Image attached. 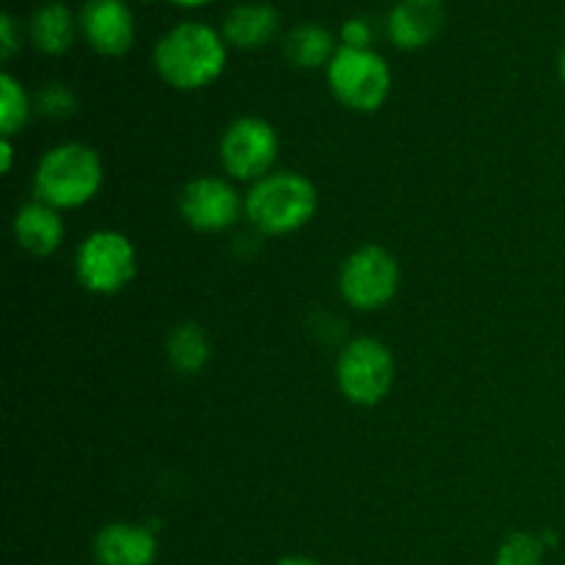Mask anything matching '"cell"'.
Returning a JSON list of instances; mask_svg holds the SVG:
<instances>
[{
    "instance_id": "obj_1",
    "label": "cell",
    "mask_w": 565,
    "mask_h": 565,
    "mask_svg": "<svg viewBox=\"0 0 565 565\" xmlns=\"http://www.w3.org/2000/svg\"><path fill=\"white\" fill-rule=\"evenodd\" d=\"M152 64L171 88L196 92L224 75L226 39L207 22H177L154 44Z\"/></svg>"
},
{
    "instance_id": "obj_2",
    "label": "cell",
    "mask_w": 565,
    "mask_h": 565,
    "mask_svg": "<svg viewBox=\"0 0 565 565\" xmlns=\"http://www.w3.org/2000/svg\"><path fill=\"white\" fill-rule=\"evenodd\" d=\"M105 180L103 160L92 147L66 141L44 152L33 174L39 202L55 210H77L92 202Z\"/></svg>"
},
{
    "instance_id": "obj_3",
    "label": "cell",
    "mask_w": 565,
    "mask_h": 565,
    "mask_svg": "<svg viewBox=\"0 0 565 565\" xmlns=\"http://www.w3.org/2000/svg\"><path fill=\"white\" fill-rule=\"evenodd\" d=\"M318 210V191L298 171H274L246 193V218L263 235H290L307 226Z\"/></svg>"
},
{
    "instance_id": "obj_4",
    "label": "cell",
    "mask_w": 565,
    "mask_h": 565,
    "mask_svg": "<svg viewBox=\"0 0 565 565\" xmlns=\"http://www.w3.org/2000/svg\"><path fill=\"white\" fill-rule=\"evenodd\" d=\"M329 88L345 108L359 114H373L386 103L392 92V70L373 47H342L326 66Z\"/></svg>"
},
{
    "instance_id": "obj_5",
    "label": "cell",
    "mask_w": 565,
    "mask_h": 565,
    "mask_svg": "<svg viewBox=\"0 0 565 565\" xmlns=\"http://www.w3.org/2000/svg\"><path fill=\"white\" fill-rule=\"evenodd\" d=\"M337 384L356 406H379L395 384V356L375 337H356L337 359Z\"/></svg>"
},
{
    "instance_id": "obj_6",
    "label": "cell",
    "mask_w": 565,
    "mask_h": 565,
    "mask_svg": "<svg viewBox=\"0 0 565 565\" xmlns=\"http://www.w3.org/2000/svg\"><path fill=\"white\" fill-rule=\"evenodd\" d=\"M136 246L125 232L97 230L77 246L75 274L88 292H121L136 276Z\"/></svg>"
},
{
    "instance_id": "obj_7",
    "label": "cell",
    "mask_w": 565,
    "mask_h": 565,
    "mask_svg": "<svg viewBox=\"0 0 565 565\" xmlns=\"http://www.w3.org/2000/svg\"><path fill=\"white\" fill-rule=\"evenodd\" d=\"M397 287H401V265L384 246L370 243L356 248L342 263L340 292L345 303L359 312H375L386 307L397 296Z\"/></svg>"
},
{
    "instance_id": "obj_8",
    "label": "cell",
    "mask_w": 565,
    "mask_h": 565,
    "mask_svg": "<svg viewBox=\"0 0 565 565\" xmlns=\"http://www.w3.org/2000/svg\"><path fill=\"white\" fill-rule=\"evenodd\" d=\"M218 158L232 180L254 185L263 177L274 174V163L279 158V136L270 121L259 116H241L221 136Z\"/></svg>"
},
{
    "instance_id": "obj_9",
    "label": "cell",
    "mask_w": 565,
    "mask_h": 565,
    "mask_svg": "<svg viewBox=\"0 0 565 565\" xmlns=\"http://www.w3.org/2000/svg\"><path fill=\"white\" fill-rule=\"evenodd\" d=\"M180 213L196 232H226L246 213V199L224 177H196L180 193Z\"/></svg>"
},
{
    "instance_id": "obj_10",
    "label": "cell",
    "mask_w": 565,
    "mask_h": 565,
    "mask_svg": "<svg viewBox=\"0 0 565 565\" xmlns=\"http://www.w3.org/2000/svg\"><path fill=\"white\" fill-rule=\"evenodd\" d=\"M77 25L88 47L105 58H121L136 42V17L127 0H86Z\"/></svg>"
},
{
    "instance_id": "obj_11",
    "label": "cell",
    "mask_w": 565,
    "mask_h": 565,
    "mask_svg": "<svg viewBox=\"0 0 565 565\" xmlns=\"http://www.w3.org/2000/svg\"><path fill=\"white\" fill-rule=\"evenodd\" d=\"M445 28V0H397L386 17L390 42L401 50H419Z\"/></svg>"
},
{
    "instance_id": "obj_12",
    "label": "cell",
    "mask_w": 565,
    "mask_h": 565,
    "mask_svg": "<svg viewBox=\"0 0 565 565\" xmlns=\"http://www.w3.org/2000/svg\"><path fill=\"white\" fill-rule=\"evenodd\" d=\"M94 561L97 565H154L158 535L143 524H105L94 539Z\"/></svg>"
},
{
    "instance_id": "obj_13",
    "label": "cell",
    "mask_w": 565,
    "mask_h": 565,
    "mask_svg": "<svg viewBox=\"0 0 565 565\" xmlns=\"http://www.w3.org/2000/svg\"><path fill=\"white\" fill-rule=\"evenodd\" d=\"M66 235L61 210L50 207L44 202H28L14 215V241L22 252L33 257H50L61 248Z\"/></svg>"
},
{
    "instance_id": "obj_14",
    "label": "cell",
    "mask_w": 565,
    "mask_h": 565,
    "mask_svg": "<svg viewBox=\"0 0 565 565\" xmlns=\"http://www.w3.org/2000/svg\"><path fill=\"white\" fill-rule=\"evenodd\" d=\"M226 44L241 50H257L279 33V11L265 0H248L226 11L221 22Z\"/></svg>"
},
{
    "instance_id": "obj_15",
    "label": "cell",
    "mask_w": 565,
    "mask_h": 565,
    "mask_svg": "<svg viewBox=\"0 0 565 565\" xmlns=\"http://www.w3.org/2000/svg\"><path fill=\"white\" fill-rule=\"evenodd\" d=\"M81 33L77 17L61 0H47L39 6L28 22V36L31 44L44 55H64L75 44V36Z\"/></svg>"
},
{
    "instance_id": "obj_16",
    "label": "cell",
    "mask_w": 565,
    "mask_h": 565,
    "mask_svg": "<svg viewBox=\"0 0 565 565\" xmlns=\"http://www.w3.org/2000/svg\"><path fill=\"white\" fill-rule=\"evenodd\" d=\"M337 50H340V44H337L334 33L320 22H298L285 36V55L298 70L329 66Z\"/></svg>"
},
{
    "instance_id": "obj_17",
    "label": "cell",
    "mask_w": 565,
    "mask_h": 565,
    "mask_svg": "<svg viewBox=\"0 0 565 565\" xmlns=\"http://www.w3.org/2000/svg\"><path fill=\"white\" fill-rule=\"evenodd\" d=\"M166 356L177 373L196 375L210 359V340L204 329H199L196 323H182L171 329L169 340H166Z\"/></svg>"
},
{
    "instance_id": "obj_18",
    "label": "cell",
    "mask_w": 565,
    "mask_h": 565,
    "mask_svg": "<svg viewBox=\"0 0 565 565\" xmlns=\"http://www.w3.org/2000/svg\"><path fill=\"white\" fill-rule=\"evenodd\" d=\"M31 114L33 103L25 88H22V83L14 75H9V72H3L0 75V130H3V138H11L25 130Z\"/></svg>"
},
{
    "instance_id": "obj_19",
    "label": "cell",
    "mask_w": 565,
    "mask_h": 565,
    "mask_svg": "<svg viewBox=\"0 0 565 565\" xmlns=\"http://www.w3.org/2000/svg\"><path fill=\"white\" fill-rule=\"evenodd\" d=\"M544 541L530 533H513L505 544L500 546L497 565H541L544 561Z\"/></svg>"
},
{
    "instance_id": "obj_20",
    "label": "cell",
    "mask_w": 565,
    "mask_h": 565,
    "mask_svg": "<svg viewBox=\"0 0 565 565\" xmlns=\"http://www.w3.org/2000/svg\"><path fill=\"white\" fill-rule=\"evenodd\" d=\"M33 108L39 110L47 119H70L77 110V97L72 88H66L64 83H50L42 92L36 94V103Z\"/></svg>"
},
{
    "instance_id": "obj_21",
    "label": "cell",
    "mask_w": 565,
    "mask_h": 565,
    "mask_svg": "<svg viewBox=\"0 0 565 565\" xmlns=\"http://www.w3.org/2000/svg\"><path fill=\"white\" fill-rule=\"evenodd\" d=\"M340 44L342 47L367 50L370 44H373V25H370L364 17H351V20L342 22Z\"/></svg>"
},
{
    "instance_id": "obj_22",
    "label": "cell",
    "mask_w": 565,
    "mask_h": 565,
    "mask_svg": "<svg viewBox=\"0 0 565 565\" xmlns=\"http://www.w3.org/2000/svg\"><path fill=\"white\" fill-rule=\"evenodd\" d=\"M22 39H20V31H17V22L11 14H3L0 17V58L9 61L11 55L20 50Z\"/></svg>"
},
{
    "instance_id": "obj_23",
    "label": "cell",
    "mask_w": 565,
    "mask_h": 565,
    "mask_svg": "<svg viewBox=\"0 0 565 565\" xmlns=\"http://www.w3.org/2000/svg\"><path fill=\"white\" fill-rule=\"evenodd\" d=\"M0 160H3V174H9L11 163H14V147H11V138L0 141Z\"/></svg>"
},
{
    "instance_id": "obj_24",
    "label": "cell",
    "mask_w": 565,
    "mask_h": 565,
    "mask_svg": "<svg viewBox=\"0 0 565 565\" xmlns=\"http://www.w3.org/2000/svg\"><path fill=\"white\" fill-rule=\"evenodd\" d=\"M276 565H320L318 561H312V557H281Z\"/></svg>"
},
{
    "instance_id": "obj_25",
    "label": "cell",
    "mask_w": 565,
    "mask_h": 565,
    "mask_svg": "<svg viewBox=\"0 0 565 565\" xmlns=\"http://www.w3.org/2000/svg\"><path fill=\"white\" fill-rule=\"evenodd\" d=\"M169 3L182 6V9H196V6H207L213 3V0H169Z\"/></svg>"
},
{
    "instance_id": "obj_26",
    "label": "cell",
    "mask_w": 565,
    "mask_h": 565,
    "mask_svg": "<svg viewBox=\"0 0 565 565\" xmlns=\"http://www.w3.org/2000/svg\"><path fill=\"white\" fill-rule=\"evenodd\" d=\"M557 72H561V81H563V86H565V44H563V50H561V58H557Z\"/></svg>"
}]
</instances>
